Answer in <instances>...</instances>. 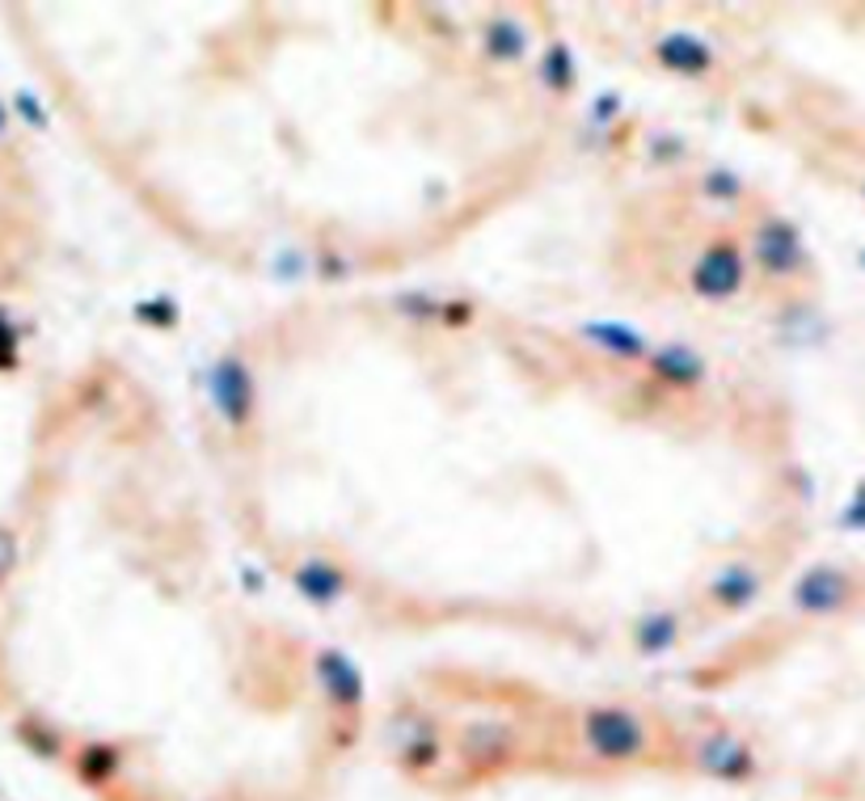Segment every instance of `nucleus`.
<instances>
[{
	"mask_svg": "<svg viewBox=\"0 0 865 801\" xmlns=\"http://www.w3.org/2000/svg\"><path fill=\"white\" fill-rule=\"evenodd\" d=\"M760 261H765L768 270H798L803 266V249H798V237H794V228H785V224H768L765 233H760Z\"/></svg>",
	"mask_w": 865,
	"mask_h": 801,
	"instance_id": "3",
	"label": "nucleus"
},
{
	"mask_svg": "<svg viewBox=\"0 0 865 801\" xmlns=\"http://www.w3.org/2000/svg\"><path fill=\"white\" fill-rule=\"evenodd\" d=\"M794 600H798V607H806V612H836V607L848 600V578L841 570H832V565H819V570H810V574L798 582Z\"/></svg>",
	"mask_w": 865,
	"mask_h": 801,
	"instance_id": "2",
	"label": "nucleus"
},
{
	"mask_svg": "<svg viewBox=\"0 0 865 801\" xmlns=\"http://www.w3.org/2000/svg\"><path fill=\"white\" fill-rule=\"evenodd\" d=\"M697 283H701L709 296H726V291H735V287H739V258H735L730 249H723V254H709V261H705V275H697Z\"/></svg>",
	"mask_w": 865,
	"mask_h": 801,
	"instance_id": "4",
	"label": "nucleus"
},
{
	"mask_svg": "<svg viewBox=\"0 0 865 801\" xmlns=\"http://www.w3.org/2000/svg\"><path fill=\"white\" fill-rule=\"evenodd\" d=\"M583 739L587 751L604 763L646 760V746H650L642 718H633L625 709H591L583 721Z\"/></svg>",
	"mask_w": 865,
	"mask_h": 801,
	"instance_id": "1",
	"label": "nucleus"
}]
</instances>
